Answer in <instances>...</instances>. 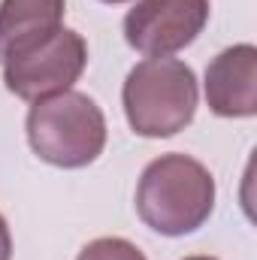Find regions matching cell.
Segmentation results:
<instances>
[{"label": "cell", "mask_w": 257, "mask_h": 260, "mask_svg": "<svg viewBox=\"0 0 257 260\" xmlns=\"http://www.w3.org/2000/svg\"><path fill=\"white\" fill-rule=\"evenodd\" d=\"M215 209V179L188 154H160L142 170L136 185V212L160 236H188Z\"/></svg>", "instance_id": "obj_1"}, {"label": "cell", "mask_w": 257, "mask_h": 260, "mask_svg": "<svg viewBox=\"0 0 257 260\" xmlns=\"http://www.w3.org/2000/svg\"><path fill=\"white\" fill-rule=\"evenodd\" d=\"M124 115L133 133L145 139L176 136L194 121L197 112V76L176 58H145L127 73Z\"/></svg>", "instance_id": "obj_2"}, {"label": "cell", "mask_w": 257, "mask_h": 260, "mask_svg": "<svg viewBox=\"0 0 257 260\" xmlns=\"http://www.w3.org/2000/svg\"><path fill=\"white\" fill-rule=\"evenodd\" d=\"M27 142L34 154L52 167H88L106 148L103 109L82 91L37 100L27 112Z\"/></svg>", "instance_id": "obj_3"}, {"label": "cell", "mask_w": 257, "mask_h": 260, "mask_svg": "<svg viewBox=\"0 0 257 260\" xmlns=\"http://www.w3.org/2000/svg\"><path fill=\"white\" fill-rule=\"evenodd\" d=\"M85 64H88V46L82 34L61 27L46 43L6 58L3 82L15 97L37 103V100L73 91V85L85 73Z\"/></svg>", "instance_id": "obj_4"}, {"label": "cell", "mask_w": 257, "mask_h": 260, "mask_svg": "<svg viewBox=\"0 0 257 260\" xmlns=\"http://www.w3.org/2000/svg\"><path fill=\"white\" fill-rule=\"evenodd\" d=\"M209 21V0H136L124 15V40L145 58L188 49Z\"/></svg>", "instance_id": "obj_5"}, {"label": "cell", "mask_w": 257, "mask_h": 260, "mask_svg": "<svg viewBox=\"0 0 257 260\" xmlns=\"http://www.w3.org/2000/svg\"><path fill=\"white\" fill-rule=\"evenodd\" d=\"M206 103L221 118L257 115V49L251 43L230 46L209 64Z\"/></svg>", "instance_id": "obj_6"}, {"label": "cell", "mask_w": 257, "mask_h": 260, "mask_svg": "<svg viewBox=\"0 0 257 260\" xmlns=\"http://www.w3.org/2000/svg\"><path fill=\"white\" fill-rule=\"evenodd\" d=\"M64 0H3L0 3V61L21 55L61 30Z\"/></svg>", "instance_id": "obj_7"}, {"label": "cell", "mask_w": 257, "mask_h": 260, "mask_svg": "<svg viewBox=\"0 0 257 260\" xmlns=\"http://www.w3.org/2000/svg\"><path fill=\"white\" fill-rule=\"evenodd\" d=\"M76 260H145V254L121 236H103L88 242Z\"/></svg>", "instance_id": "obj_8"}, {"label": "cell", "mask_w": 257, "mask_h": 260, "mask_svg": "<svg viewBox=\"0 0 257 260\" xmlns=\"http://www.w3.org/2000/svg\"><path fill=\"white\" fill-rule=\"evenodd\" d=\"M12 257V236H9V227H6V218L0 215V260Z\"/></svg>", "instance_id": "obj_9"}, {"label": "cell", "mask_w": 257, "mask_h": 260, "mask_svg": "<svg viewBox=\"0 0 257 260\" xmlns=\"http://www.w3.org/2000/svg\"><path fill=\"white\" fill-rule=\"evenodd\" d=\"M185 260H218V257H185Z\"/></svg>", "instance_id": "obj_10"}, {"label": "cell", "mask_w": 257, "mask_h": 260, "mask_svg": "<svg viewBox=\"0 0 257 260\" xmlns=\"http://www.w3.org/2000/svg\"><path fill=\"white\" fill-rule=\"evenodd\" d=\"M100 3H127V0H100Z\"/></svg>", "instance_id": "obj_11"}]
</instances>
